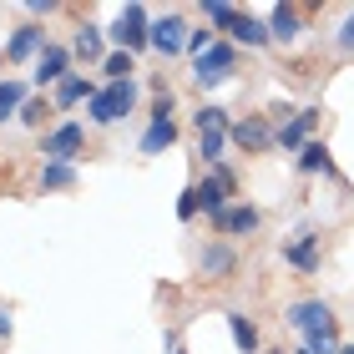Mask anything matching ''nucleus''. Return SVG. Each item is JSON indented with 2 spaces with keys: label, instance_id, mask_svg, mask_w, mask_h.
<instances>
[{
  "label": "nucleus",
  "instance_id": "f257e3e1",
  "mask_svg": "<svg viewBox=\"0 0 354 354\" xmlns=\"http://www.w3.org/2000/svg\"><path fill=\"white\" fill-rule=\"evenodd\" d=\"M132 106H137V82H106L86 102V117L91 127H117L122 117H132Z\"/></svg>",
  "mask_w": 354,
  "mask_h": 354
},
{
  "label": "nucleus",
  "instance_id": "f03ea898",
  "mask_svg": "<svg viewBox=\"0 0 354 354\" xmlns=\"http://www.w3.org/2000/svg\"><path fill=\"white\" fill-rule=\"evenodd\" d=\"M177 96H172V86H162L157 82V102H152V122H147V132H142V152L147 157H157V152H167L172 142H177Z\"/></svg>",
  "mask_w": 354,
  "mask_h": 354
},
{
  "label": "nucleus",
  "instance_id": "7ed1b4c3",
  "mask_svg": "<svg viewBox=\"0 0 354 354\" xmlns=\"http://www.w3.org/2000/svg\"><path fill=\"white\" fill-rule=\"evenodd\" d=\"M111 41H117V51H147L152 46V26H147V6H127L122 15H117V26L106 30Z\"/></svg>",
  "mask_w": 354,
  "mask_h": 354
},
{
  "label": "nucleus",
  "instance_id": "20e7f679",
  "mask_svg": "<svg viewBox=\"0 0 354 354\" xmlns=\"http://www.w3.org/2000/svg\"><path fill=\"white\" fill-rule=\"evenodd\" d=\"M86 152V127L82 122H56L51 132L41 137V157L46 162H71V157Z\"/></svg>",
  "mask_w": 354,
  "mask_h": 354
},
{
  "label": "nucleus",
  "instance_id": "39448f33",
  "mask_svg": "<svg viewBox=\"0 0 354 354\" xmlns=\"http://www.w3.org/2000/svg\"><path fill=\"white\" fill-rule=\"evenodd\" d=\"M233 66H238V51H233L228 41H213V46L198 56V66H192V82H198L203 91H207V86H223V82L233 76Z\"/></svg>",
  "mask_w": 354,
  "mask_h": 354
},
{
  "label": "nucleus",
  "instance_id": "423d86ee",
  "mask_svg": "<svg viewBox=\"0 0 354 354\" xmlns=\"http://www.w3.org/2000/svg\"><path fill=\"white\" fill-rule=\"evenodd\" d=\"M288 324H294L304 339H309V334H324V329H339V319H334V309L324 299H299V304H288Z\"/></svg>",
  "mask_w": 354,
  "mask_h": 354
},
{
  "label": "nucleus",
  "instance_id": "0eeeda50",
  "mask_svg": "<svg viewBox=\"0 0 354 354\" xmlns=\"http://www.w3.org/2000/svg\"><path fill=\"white\" fill-rule=\"evenodd\" d=\"M228 142H233L238 152H248V157H263L273 142H279V132L268 127V117H243V122L228 127Z\"/></svg>",
  "mask_w": 354,
  "mask_h": 354
},
{
  "label": "nucleus",
  "instance_id": "6e6552de",
  "mask_svg": "<svg viewBox=\"0 0 354 354\" xmlns=\"http://www.w3.org/2000/svg\"><path fill=\"white\" fill-rule=\"evenodd\" d=\"M259 223H263V213L253 203H233L213 228H218V238H248V233H259Z\"/></svg>",
  "mask_w": 354,
  "mask_h": 354
},
{
  "label": "nucleus",
  "instance_id": "1a4fd4ad",
  "mask_svg": "<svg viewBox=\"0 0 354 354\" xmlns=\"http://www.w3.org/2000/svg\"><path fill=\"white\" fill-rule=\"evenodd\" d=\"M198 268H203V279H207V283H228L233 273H238V253H233L228 243H207V248H203V259H198Z\"/></svg>",
  "mask_w": 354,
  "mask_h": 354
},
{
  "label": "nucleus",
  "instance_id": "9d476101",
  "mask_svg": "<svg viewBox=\"0 0 354 354\" xmlns=\"http://www.w3.org/2000/svg\"><path fill=\"white\" fill-rule=\"evenodd\" d=\"M71 76V51L66 46H46L36 56V86H61Z\"/></svg>",
  "mask_w": 354,
  "mask_h": 354
},
{
  "label": "nucleus",
  "instance_id": "9b49d317",
  "mask_svg": "<svg viewBox=\"0 0 354 354\" xmlns=\"http://www.w3.org/2000/svg\"><path fill=\"white\" fill-rule=\"evenodd\" d=\"M152 46L162 56H177V51H187V26H183V15L167 10L162 21H152Z\"/></svg>",
  "mask_w": 354,
  "mask_h": 354
},
{
  "label": "nucleus",
  "instance_id": "f8f14e48",
  "mask_svg": "<svg viewBox=\"0 0 354 354\" xmlns=\"http://www.w3.org/2000/svg\"><path fill=\"white\" fill-rule=\"evenodd\" d=\"M283 259H288V268H299V273H314V268H319V233H314V228L294 233V238L283 243Z\"/></svg>",
  "mask_w": 354,
  "mask_h": 354
},
{
  "label": "nucleus",
  "instance_id": "ddd939ff",
  "mask_svg": "<svg viewBox=\"0 0 354 354\" xmlns=\"http://www.w3.org/2000/svg\"><path fill=\"white\" fill-rule=\"evenodd\" d=\"M314 127H319V106H304L294 122L279 127V147H283V152H304V147H309V132H314Z\"/></svg>",
  "mask_w": 354,
  "mask_h": 354
},
{
  "label": "nucleus",
  "instance_id": "4468645a",
  "mask_svg": "<svg viewBox=\"0 0 354 354\" xmlns=\"http://www.w3.org/2000/svg\"><path fill=\"white\" fill-rule=\"evenodd\" d=\"M46 51V30L41 26H21V30H10V41H6V61H30V56H41Z\"/></svg>",
  "mask_w": 354,
  "mask_h": 354
},
{
  "label": "nucleus",
  "instance_id": "2eb2a0df",
  "mask_svg": "<svg viewBox=\"0 0 354 354\" xmlns=\"http://www.w3.org/2000/svg\"><path fill=\"white\" fill-rule=\"evenodd\" d=\"M192 187H198V207H203V213H207V223H218L223 213H228V198H233V192H228V187H223V183H218V177H213V172H207V177H203V183H192Z\"/></svg>",
  "mask_w": 354,
  "mask_h": 354
},
{
  "label": "nucleus",
  "instance_id": "dca6fc26",
  "mask_svg": "<svg viewBox=\"0 0 354 354\" xmlns=\"http://www.w3.org/2000/svg\"><path fill=\"white\" fill-rule=\"evenodd\" d=\"M299 30H304V10H299V6H273V10H268V36H273V41L288 46Z\"/></svg>",
  "mask_w": 354,
  "mask_h": 354
},
{
  "label": "nucleus",
  "instance_id": "f3484780",
  "mask_svg": "<svg viewBox=\"0 0 354 354\" xmlns=\"http://www.w3.org/2000/svg\"><path fill=\"white\" fill-rule=\"evenodd\" d=\"M233 41H238V46H253V51H263L273 36H268V26L259 21V15H248V10H243V15L233 21Z\"/></svg>",
  "mask_w": 354,
  "mask_h": 354
},
{
  "label": "nucleus",
  "instance_id": "a211bd4d",
  "mask_svg": "<svg viewBox=\"0 0 354 354\" xmlns=\"http://www.w3.org/2000/svg\"><path fill=\"white\" fill-rule=\"evenodd\" d=\"M228 334H233L238 354H259V324H253L243 309H233V314H228Z\"/></svg>",
  "mask_w": 354,
  "mask_h": 354
},
{
  "label": "nucleus",
  "instance_id": "6ab92c4d",
  "mask_svg": "<svg viewBox=\"0 0 354 354\" xmlns=\"http://www.w3.org/2000/svg\"><path fill=\"white\" fill-rule=\"evenodd\" d=\"M91 96H96V86L86 76H66V82L56 86V111H71L76 102H91Z\"/></svg>",
  "mask_w": 354,
  "mask_h": 354
},
{
  "label": "nucleus",
  "instance_id": "aec40b11",
  "mask_svg": "<svg viewBox=\"0 0 354 354\" xmlns=\"http://www.w3.org/2000/svg\"><path fill=\"white\" fill-rule=\"evenodd\" d=\"M223 142H228V127H203V132H198V157L207 167L223 162Z\"/></svg>",
  "mask_w": 354,
  "mask_h": 354
},
{
  "label": "nucleus",
  "instance_id": "412c9836",
  "mask_svg": "<svg viewBox=\"0 0 354 354\" xmlns=\"http://www.w3.org/2000/svg\"><path fill=\"white\" fill-rule=\"evenodd\" d=\"M299 172H309V177H324V172H334V157H329V147H324V142H309V147L299 152Z\"/></svg>",
  "mask_w": 354,
  "mask_h": 354
},
{
  "label": "nucleus",
  "instance_id": "4be33fe9",
  "mask_svg": "<svg viewBox=\"0 0 354 354\" xmlns=\"http://www.w3.org/2000/svg\"><path fill=\"white\" fill-rule=\"evenodd\" d=\"M21 106H26V82H0V127L21 117Z\"/></svg>",
  "mask_w": 354,
  "mask_h": 354
},
{
  "label": "nucleus",
  "instance_id": "5701e85b",
  "mask_svg": "<svg viewBox=\"0 0 354 354\" xmlns=\"http://www.w3.org/2000/svg\"><path fill=\"white\" fill-rule=\"evenodd\" d=\"M61 187H76V167L71 162H46L41 167V192H61Z\"/></svg>",
  "mask_w": 354,
  "mask_h": 354
},
{
  "label": "nucleus",
  "instance_id": "b1692460",
  "mask_svg": "<svg viewBox=\"0 0 354 354\" xmlns=\"http://www.w3.org/2000/svg\"><path fill=\"white\" fill-rule=\"evenodd\" d=\"M203 15H207V26H218V30H233V21L243 10L238 6H228V0H203Z\"/></svg>",
  "mask_w": 354,
  "mask_h": 354
},
{
  "label": "nucleus",
  "instance_id": "393cba45",
  "mask_svg": "<svg viewBox=\"0 0 354 354\" xmlns=\"http://www.w3.org/2000/svg\"><path fill=\"white\" fill-rule=\"evenodd\" d=\"M102 30H96V26H82V30H76V56H82V61H106L102 56Z\"/></svg>",
  "mask_w": 354,
  "mask_h": 354
},
{
  "label": "nucleus",
  "instance_id": "a878e982",
  "mask_svg": "<svg viewBox=\"0 0 354 354\" xmlns=\"http://www.w3.org/2000/svg\"><path fill=\"white\" fill-rule=\"evenodd\" d=\"M102 76H111V82H132V51H111L102 61Z\"/></svg>",
  "mask_w": 354,
  "mask_h": 354
},
{
  "label": "nucleus",
  "instance_id": "bb28decb",
  "mask_svg": "<svg viewBox=\"0 0 354 354\" xmlns=\"http://www.w3.org/2000/svg\"><path fill=\"white\" fill-rule=\"evenodd\" d=\"M309 354H344L339 344V329H324V334H309V344H304Z\"/></svg>",
  "mask_w": 354,
  "mask_h": 354
},
{
  "label": "nucleus",
  "instance_id": "cd10ccee",
  "mask_svg": "<svg viewBox=\"0 0 354 354\" xmlns=\"http://www.w3.org/2000/svg\"><path fill=\"white\" fill-rule=\"evenodd\" d=\"M192 122H198V132H203V127H233L223 106H198V117H192Z\"/></svg>",
  "mask_w": 354,
  "mask_h": 354
},
{
  "label": "nucleus",
  "instance_id": "c85d7f7f",
  "mask_svg": "<svg viewBox=\"0 0 354 354\" xmlns=\"http://www.w3.org/2000/svg\"><path fill=\"white\" fill-rule=\"evenodd\" d=\"M334 46H339L344 56H354V10H349L344 21H339V30H334Z\"/></svg>",
  "mask_w": 354,
  "mask_h": 354
},
{
  "label": "nucleus",
  "instance_id": "c756f323",
  "mask_svg": "<svg viewBox=\"0 0 354 354\" xmlns=\"http://www.w3.org/2000/svg\"><path fill=\"white\" fill-rule=\"evenodd\" d=\"M213 41H218V36H213V26H203V30H187V56H203Z\"/></svg>",
  "mask_w": 354,
  "mask_h": 354
},
{
  "label": "nucleus",
  "instance_id": "7c9ffc66",
  "mask_svg": "<svg viewBox=\"0 0 354 354\" xmlns=\"http://www.w3.org/2000/svg\"><path fill=\"white\" fill-rule=\"evenodd\" d=\"M21 122L26 127H46V102H41V96H30V102L21 106Z\"/></svg>",
  "mask_w": 354,
  "mask_h": 354
},
{
  "label": "nucleus",
  "instance_id": "2f4dec72",
  "mask_svg": "<svg viewBox=\"0 0 354 354\" xmlns=\"http://www.w3.org/2000/svg\"><path fill=\"white\" fill-rule=\"evenodd\" d=\"M198 213H203V207H198V187H187L183 198H177V218H183V223H192Z\"/></svg>",
  "mask_w": 354,
  "mask_h": 354
},
{
  "label": "nucleus",
  "instance_id": "473e14b6",
  "mask_svg": "<svg viewBox=\"0 0 354 354\" xmlns=\"http://www.w3.org/2000/svg\"><path fill=\"white\" fill-rule=\"evenodd\" d=\"M26 10H30V15H51V10H56V0H30Z\"/></svg>",
  "mask_w": 354,
  "mask_h": 354
},
{
  "label": "nucleus",
  "instance_id": "72a5a7b5",
  "mask_svg": "<svg viewBox=\"0 0 354 354\" xmlns=\"http://www.w3.org/2000/svg\"><path fill=\"white\" fill-rule=\"evenodd\" d=\"M0 339H10V314L0 309Z\"/></svg>",
  "mask_w": 354,
  "mask_h": 354
},
{
  "label": "nucleus",
  "instance_id": "f704fd0d",
  "mask_svg": "<svg viewBox=\"0 0 354 354\" xmlns=\"http://www.w3.org/2000/svg\"><path fill=\"white\" fill-rule=\"evenodd\" d=\"M344 354H354V344H344Z\"/></svg>",
  "mask_w": 354,
  "mask_h": 354
},
{
  "label": "nucleus",
  "instance_id": "c9c22d12",
  "mask_svg": "<svg viewBox=\"0 0 354 354\" xmlns=\"http://www.w3.org/2000/svg\"><path fill=\"white\" fill-rule=\"evenodd\" d=\"M294 354H309V349H294Z\"/></svg>",
  "mask_w": 354,
  "mask_h": 354
},
{
  "label": "nucleus",
  "instance_id": "e433bc0d",
  "mask_svg": "<svg viewBox=\"0 0 354 354\" xmlns=\"http://www.w3.org/2000/svg\"><path fill=\"white\" fill-rule=\"evenodd\" d=\"M177 354H183V349H177Z\"/></svg>",
  "mask_w": 354,
  "mask_h": 354
}]
</instances>
